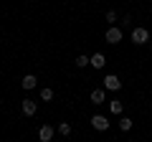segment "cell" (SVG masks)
Here are the masks:
<instances>
[{"mask_svg":"<svg viewBox=\"0 0 152 142\" xmlns=\"http://www.w3.org/2000/svg\"><path fill=\"white\" fill-rule=\"evenodd\" d=\"M23 114H26V117H33V114H36V102L26 99V102H23Z\"/></svg>","mask_w":152,"mask_h":142,"instance_id":"9c48e42d","label":"cell"},{"mask_svg":"<svg viewBox=\"0 0 152 142\" xmlns=\"http://www.w3.org/2000/svg\"><path fill=\"white\" fill-rule=\"evenodd\" d=\"M119 130H122V132H129V130H132V119H129V117H122Z\"/></svg>","mask_w":152,"mask_h":142,"instance_id":"7c38bea8","label":"cell"},{"mask_svg":"<svg viewBox=\"0 0 152 142\" xmlns=\"http://www.w3.org/2000/svg\"><path fill=\"white\" fill-rule=\"evenodd\" d=\"M36 86H38V79L33 74H26L23 76V89H36Z\"/></svg>","mask_w":152,"mask_h":142,"instance_id":"8992f818","label":"cell"},{"mask_svg":"<svg viewBox=\"0 0 152 142\" xmlns=\"http://www.w3.org/2000/svg\"><path fill=\"white\" fill-rule=\"evenodd\" d=\"M132 41H134L137 46L147 43V41H150V31H147V28H134V31H132Z\"/></svg>","mask_w":152,"mask_h":142,"instance_id":"6da1fadb","label":"cell"},{"mask_svg":"<svg viewBox=\"0 0 152 142\" xmlns=\"http://www.w3.org/2000/svg\"><path fill=\"white\" fill-rule=\"evenodd\" d=\"M86 64H91V59H86V56H76V66H79V69H84Z\"/></svg>","mask_w":152,"mask_h":142,"instance_id":"5bb4252c","label":"cell"},{"mask_svg":"<svg viewBox=\"0 0 152 142\" xmlns=\"http://www.w3.org/2000/svg\"><path fill=\"white\" fill-rule=\"evenodd\" d=\"M119 41H122L119 28H107V43H119Z\"/></svg>","mask_w":152,"mask_h":142,"instance_id":"277c9868","label":"cell"},{"mask_svg":"<svg viewBox=\"0 0 152 142\" xmlns=\"http://www.w3.org/2000/svg\"><path fill=\"white\" fill-rule=\"evenodd\" d=\"M104 86H107L109 91H119V89H122V81L114 76V74H109V76L104 79Z\"/></svg>","mask_w":152,"mask_h":142,"instance_id":"3957f363","label":"cell"},{"mask_svg":"<svg viewBox=\"0 0 152 142\" xmlns=\"http://www.w3.org/2000/svg\"><path fill=\"white\" fill-rule=\"evenodd\" d=\"M107 20L114 23V20H117V13H114V10H107Z\"/></svg>","mask_w":152,"mask_h":142,"instance_id":"9a60e30c","label":"cell"},{"mask_svg":"<svg viewBox=\"0 0 152 142\" xmlns=\"http://www.w3.org/2000/svg\"><path fill=\"white\" fill-rule=\"evenodd\" d=\"M41 99H43V102H51V99H53V89L43 86V89H41Z\"/></svg>","mask_w":152,"mask_h":142,"instance_id":"8fae6325","label":"cell"},{"mask_svg":"<svg viewBox=\"0 0 152 142\" xmlns=\"http://www.w3.org/2000/svg\"><path fill=\"white\" fill-rule=\"evenodd\" d=\"M58 132H61L64 137H69V135H71V124H66V122H61V124H58Z\"/></svg>","mask_w":152,"mask_h":142,"instance_id":"4fadbf2b","label":"cell"},{"mask_svg":"<svg viewBox=\"0 0 152 142\" xmlns=\"http://www.w3.org/2000/svg\"><path fill=\"white\" fill-rule=\"evenodd\" d=\"M104 64H107L104 53H94V56H91V64H89V66H94V69H104Z\"/></svg>","mask_w":152,"mask_h":142,"instance_id":"52a82bcc","label":"cell"},{"mask_svg":"<svg viewBox=\"0 0 152 142\" xmlns=\"http://www.w3.org/2000/svg\"><path fill=\"white\" fill-rule=\"evenodd\" d=\"M91 127H94V130H99V132H107L109 130V119H107V117H102V114H94L91 117Z\"/></svg>","mask_w":152,"mask_h":142,"instance_id":"7a4b0ae2","label":"cell"},{"mask_svg":"<svg viewBox=\"0 0 152 142\" xmlns=\"http://www.w3.org/2000/svg\"><path fill=\"white\" fill-rule=\"evenodd\" d=\"M38 137H41L43 142H48L51 137H53V127H51V124H43L41 130H38Z\"/></svg>","mask_w":152,"mask_h":142,"instance_id":"5b68a950","label":"cell"},{"mask_svg":"<svg viewBox=\"0 0 152 142\" xmlns=\"http://www.w3.org/2000/svg\"><path fill=\"white\" fill-rule=\"evenodd\" d=\"M109 109H112L114 114H122V109H124V104H122V102H117V99H114V102H109Z\"/></svg>","mask_w":152,"mask_h":142,"instance_id":"30bf717a","label":"cell"},{"mask_svg":"<svg viewBox=\"0 0 152 142\" xmlns=\"http://www.w3.org/2000/svg\"><path fill=\"white\" fill-rule=\"evenodd\" d=\"M104 99H107V91H104V89H94L91 91V102L94 104H104Z\"/></svg>","mask_w":152,"mask_h":142,"instance_id":"ba28073f","label":"cell"}]
</instances>
